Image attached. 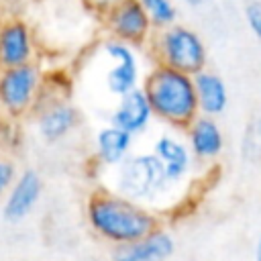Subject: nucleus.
<instances>
[{
	"mask_svg": "<svg viewBox=\"0 0 261 261\" xmlns=\"http://www.w3.org/2000/svg\"><path fill=\"white\" fill-rule=\"evenodd\" d=\"M257 261H261V241H259V249H257Z\"/></svg>",
	"mask_w": 261,
	"mask_h": 261,
	"instance_id": "23",
	"label": "nucleus"
},
{
	"mask_svg": "<svg viewBox=\"0 0 261 261\" xmlns=\"http://www.w3.org/2000/svg\"><path fill=\"white\" fill-rule=\"evenodd\" d=\"M192 143H194V149L198 155H202V157L216 155L220 151V145H222L218 126L208 118L196 120L194 128H192Z\"/></svg>",
	"mask_w": 261,
	"mask_h": 261,
	"instance_id": "14",
	"label": "nucleus"
},
{
	"mask_svg": "<svg viewBox=\"0 0 261 261\" xmlns=\"http://www.w3.org/2000/svg\"><path fill=\"white\" fill-rule=\"evenodd\" d=\"M149 116H151V108L143 90L133 88L126 94H122V100L114 112V124L126 133H135L147 124Z\"/></svg>",
	"mask_w": 261,
	"mask_h": 261,
	"instance_id": "10",
	"label": "nucleus"
},
{
	"mask_svg": "<svg viewBox=\"0 0 261 261\" xmlns=\"http://www.w3.org/2000/svg\"><path fill=\"white\" fill-rule=\"evenodd\" d=\"M139 2L147 12L155 31L177 22V6L173 0H139Z\"/></svg>",
	"mask_w": 261,
	"mask_h": 261,
	"instance_id": "17",
	"label": "nucleus"
},
{
	"mask_svg": "<svg viewBox=\"0 0 261 261\" xmlns=\"http://www.w3.org/2000/svg\"><path fill=\"white\" fill-rule=\"evenodd\" d=\"M157 153L159 157L165 161V175L167 177H177L181 175V171L186 169V163H188V157H186V151L181 145L173 143L171 139H161L157 143Z\"/></svg>",
	"mask_w": 261,
	"mask_h": 261,
	"instance_id": "16",
	"label": "nucleus"
},
{
	"mask_svg": "<svg viewBox=\"0 0 261 261\" xmlns=\"http://www.w3.org/2000/svg\"><path fill=\"white\" fill-rule=\"evenodd\" d=\"M18 2H22V0H0V6H14Z\"/></svg>",
	"mask_w": 261,
	"mask_h": 261,
	"instance_id": "22",
	"label": "nucleus"
},
{
	"mask_svg": "<svg viewBox=\"0 0 261 261\" xmlns=\"http://www.w3.org/2000/svg\"><path fill=\"white\" fill-rule=\"evenodd\" d=\"M100 20L112 39L124 41L133 47H141L149 43L155 31L139 0H122Z\"/></svg>",
	"mask_w": 261,
	"mask_h": 261,
	"instance_id": "4",
	"label": "nucleus"
},
{
	"mask_svg": "<svg viewBox=\"0 0 261 261\" xmlns=\"http://www.w3.org/2000/svg\"><path fill=\"white\" fill-rule=\"evenodd\" d=\"M192 77H194L198 108H202L208 114L222 112L224 106H226V86H224V82L216 73L206 71V69L194 73Z\"/></svg>",
	"mask_w": 261,
	"mask_h": 261,
	"instance_id": "11",
	"label": "nucleus"
},
{
	"mask_svg": "<svg viewBox=\"0 0 261 261\" xmlns=\"http://www.w3.org/2000/svg\"><path fill=\"white\" fill-rule=\"evenodd\" d=\"M39 84L41 71L33 61L0 69V102L8 110L18 112L35 100Z\"/></svg>",
	"mask_w": 261,
	"mask_h": 261,
	"instance_id": "6",
	"label": "nucleus"
},
{
	"mask_svg": "<svg viewBox=\"0 0 261 261\" xmlns=\"http://www.w3.org/2000/svg\"><path fill=\"white\" fill-rule=\"evenodd\" d=\"M151 53L155 55L157 63L179 69L184 73H198L206 67V45L202 37L179 22L153 31L151 39Z\"/></svg>",
	"mask_w": 261,
	"mask_h": 261,
	"instance_id": "3",
	"label": "nucleus"
},
{
	"mask_svg": "<svg viewBox=\"0 0 261 261\" xmlns=\"http://www.w3.org/2000/svg\"><path fill=\"white\" fill-rule=\"evenodd\" d=\"M122 0H82V4H84V8L88 10V12H92L94 16H98V18H102V16H106L114 6H118Z\"/></svg>",
	"mask_w": 261,
	"mask_h": 261,
	"instance_id": "19",
	"label": "nucleus"
},
{
	"mask_svg": "<svg viewBox=\"0 0 261 261\" xmlns=\"http://www.w3.org/2000/svg\"><path fill=\"white\" fill-rule=\"evenodd\" d=\"M128 141H130V133L114 126V128H104L100 135H98V147H100V155L104 161L112 163L116 161L128 147Z\"/></svg>",
	"mask_w": 261,
	"mask_h": 261,
	"instance_id": "15",
	"label": "nucleus"
},
{
	"mask_svg": "<svg viewBox=\"0 0 261 261\" xmlns=\"http://www.w3.org/2000/svg\"><path fill=\"white\" fill-rule=\"evenodd\" d=\"M165 177V167L157 157H135L122 169V190L133 196H149Z\"/></svg>",
	"mask_w": 261,
	"mask_h": 261,
	"instance_id": "8",
	"label": "nucleus"
},
{
	"mask_svg": "<svg viewBox=\"0 0 261 261\" xmlns=\"http://www.w3.org/2000/svg\"><path fill=\"white\" fill-rule=\"evenodd\" d=\"M12 165L8 163V161H2L0 159V194L8 188V184H10V179H12Z\"/></svg>",
	"mask_w": 261,
	"mask_h": 261,
	"instance_id": "20",
	"label": "nucleus"
},
{
	"mask_svg": "<svg viewBox=\"0 0 261 261\" xmlns=\"http://www.w3.org/2000/svg\"><path fill=\"white\" fill-rule=\"evenodd\" d=\"M184 4H188V6H192V8H200V6L204 4V0H184Z\"/></svg>",
	"mask_w": 261,
	"mask_h": 261,
	"instance_id": "21",
	"label": "nucleus"
},
{
	"mask_svg": "<svg viewBox=\"0 0 261 261\" xmlns=\"http://www.w3.org/2000/svg\"><path fill=\"white\" fill-rule=\"evenodd\" d=\"M143 94L151 112L173 124L184 126L196 118L198 98L190 73L157 63L143 82Z\"/></svg>",
	"mask_w": 261,
	"mask_h": 261,
	"instance_id": "1",
	"label": "nucleus"
},
{
	"mask_svg": "<svg viewBox=\"0 0 261 261\" xmlns=\"http://www.w3.org/2000/svg\"><path fill=\"white\" fill-rule=\"evenodd\" d=\"M104 53L116 63L106 75L108 88H110V92L122 96L137 86V77H139V65H137L133 45L110 37L104 43Z\"/></svg>",
	"mask_w": 261,
	"mask_h": 261,
	"instance_id": "7",
	"label": "nucleus"
},
{
	"mask_svg": "<svg viewBox=\"0 0 261 261\" xmlns=\"http://www.w3.org/2000/svg\"><path fill=\"white\" fill-rule=\"evenodd\" d=\"M173 243L163 232H149L137 241L118 247L114 261H163L169 257Z\"/></svg>",
	"mask_w": 261,
	"mask_h": 261,
	"instance_id": "9",
	"label": "nucleus"
},
{
	"mask_svg": "<svg viewBox=\"0 0 261 261\" xmlns=\"http://www.w3.org/2000/svg\"><path fill=\"white\" fill-rule=\"evenodd\" d=\"M245 16L249 22V29L253 31V35L261 41V0H253L247 4L245 8Z\"/></svg>",
	"mask_w": 261,
	"mask_h": 261,
	"instance_id": "18",
	"label": "nucleus"
},
{
	"mask_svg": "<svg viewBox=\"0 0 261 261\" xmlns=\"http://www.w3.org/2000/svg\"><path fill=\"white\" fill-rule=\"evenodd\" d=\"M77 112L67 106V104H53L51 108H47L39 120V128L47 139H57L61 135H65L73 124H75Z\"/></svg>",
	"mask_w": 261,
	"mask_h": 261,
	"instance_id": "13",
	"label": "nucleus"
},
{
	"mask_svg": "<svg viewBox=\"0 0 261 261\" xmlns=\"http://www.w3.org/2000/svg\"><path fill=\"white\" fill-rule=\"evenodd\" d=\"M37 41L33 27L18 14L0 18V69L33 61Z\"/></svg>",
	"mask_w": 261,
	"mask_h": 261,
	"instance_id": "5",
	"label": "nucleus"
},
{
	"mask_svg": "<svg viewBox=\"0 0 261 261\" xmlns=\"http://www.w3.org/2000/svg\"><path fill=\"white\" fill-rule=\"evenodd\" d=\"M39 192H41L39 175L35 171H27L18 179V184L14 186V190H12V194H10L8 202H6V208H4L6 218H10V220L22 218L33 208V204L37 202Z\"/></svg>",
	"mask_w": 261,
	"mask_h": 261,
	"instance_id": "12",
	"label": "nucleus"
},
{
	"mask_svg": "<svg viewBox=\"0 0 261 261\" xmlns=\"http://www.w3.org/2000/svg\"><path fill=\"white\" fill-rule=\"evenodd\" d=\"M88 212L94 228L118 243L137 241L149 234L155 226V220L147 212H143L126 200L106 194H96L90 200Z\"/></svg>",
	"mask_w": 261,
	"mask_h": 261,
	"instance_id": "2",
	"label": "nucleus"
}]
</instances>
